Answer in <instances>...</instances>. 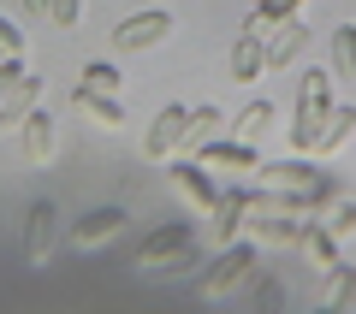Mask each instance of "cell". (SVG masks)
Masks as SVG:
<instances>
[{"label": "cell", "mask_w": 356, "mask_h": 314, "mask_svg": "<svg viewBox=\"0 0 356 314\" xmlns=\"http://www.w3.org/2000/svg\"><path fill=\"white\" fill-rule=\"evenodd\" d=\"M261 172V190H273V196H291V201H303L309 214H315L327 196H339V184H332V172H321L315 160H267V166H255Z\"/></svg>", "instance_id": "obj_1"}, {"label": "cell", "mask_w": 356, "mask_h": 314, "mask_svg": "<svg viewBox=\"0 0 356 314\" xmlns=\"http://www.w3.org/2000/svg\"><path fill=\"white\" fill-rule=\"evenodd\" d=\"M303 226H309V208H303V201L273 196V190H250V226H243V231H255L261 243L291 249V243L303 238Z\"/></svg>", "instance_id": "obj_2"}, {"label": "cell", "mask_w": 356, "mask_h": 314, "mask_svg": "<svg viewBox=\"0 0 356 314\" xmlns=\"http://www.w3.org/2000/svg\"><path fill=\"white\" fill-rule=\"evenodd\" d=\"M332 65H315V72H303V89H297V125H291V142L303 154H315L321 142V125H327V107H332Z\"/></svg>", "instance_id": "obj_3"}, {"label": "cell", "mask_w": 356, "mask_h": 314, "mask_svg": "<svg viewBox=\"0 0 356 314\" xmlns=\"http://www.w3.org/2000/svg\"><path fill=\"white\" fill-rule=\"evenodd\" d=\"M261 273V255H255V243H226V249L214 255V267H208L202 279H196V297L202 302H220V297H232V290H243L250 279Z\"/></svg>", "instance_id": "obj_4"}, {"label": "cell", "mask_w": 356, "mask_h": 314, "mask_svg": "<svg viewBox=\"0 0 356 314\" xmlns=\"http://www.w3.org/2000/svg\"><path fill=\"white\" fill-rule=\"evenodd\" d=\"M196 261V231L191 226H154L149 238L137 243V273H184Z\"/></svg>", "instance_id": "obj_5"}, {"label": "cell", "mask_w": 356, "mask_h": 314, "mask_svg": "<svg viewBox=\"0 0 356 314\" xmlns=\"http://www.w3.org/2000/svg\"><path fill=\"white\" fill-rule=\"evenodd\" d=\"M36 101H42V77L30 72L24 60H6V65H0V131L18 125Z\"/></svg>", "instance_id": "obj_6"}, {"label": "cell", "mask_w": 356, "mask_h": 314, "mask_svg": "<svg viewBox=\"0 0 356 314\" xmlns=\"http://www.w3.org/2000/svg\"><path fill=\"white\" fill-rule=\"evenodd\" d=\"M166 172H172V190L191 201L196 214H214L220 196H226V190L208 178V166H202V160H191V154H172V160H166Z\"/></svg>", "instance_id": "obj_7"}, {"label": "cell", "mask_w": 356, "mask_h": 314, "mask_svg": "<svg viewBox=\"0 0 356 314\" xmlns=\"http://www.w3.org/2000/svg\"><path fill=\"white\" fill-rule=\"evenodd\" d=\"M184 142H191V107H178V101H172V107L154 113L149 137H143V154H149V160H172Z\"/></svg>", "instance_id": "obj_8"}, {"label": "cell", "mask_w": 356, "mask_h": 314, "mask_svg": "<svg viewBox=\"0 0 356 314\" xmlns=\"http://www.w3.org/2000/svg\"><path fill=\"white\" fill-rule=\"evenodd\" d=\"M54 243H60V208H54V201H36L30 220H24V261L30 267H48Z\"/></svg>", "instance_id": "obj_9"}, {"label": "cell", "mask_w": 356, "mask_h": 314, "mask_svg": "<svg viewBox=\"0 0 356 314\" xmlns=\"http://www.w3.org/2000/svg\"><path fill=\"white\" fill-rule=\"evenodd\" d=\"M18 131H24V160L30 166H48L54 154H60V125H54V113L42 107V101L18 119Z\"/></svg>", "instance_id": "obj_10"}, {"label": "cell", "mask_w": 356, "mask_h": 314, "mask_svg": "<svg viewBox=\"0 0 356 314\" xmlns=\"http://www.w3.org/2000/svg\"><path fill=\"white\" fill-rule=\"evenodd\" d=\"M309 36H315V30L303 24V13H297V18H280V24L267 30V72L297 65V60H303V48H309Z\"/></svg>", "instance_id": "obj_11"}, {"label": "cell", "mask_w": 356, "mask_h": 314, "mask_svg": "<svg viewBox=\"0 0 356 314\" xmlns=\"http://www.w3.org/2000/svg\"><path fill=\"white\" fill-rule=\"evenodd\" d=\"M196 160H202L208 172H255L261 154H255V142H243V137H208Z\"/></svg>", "instance_id": "obj_12"}, {"label": "cell", "mask_w": 356, "mask_h": 314, "mask_svg": "<svg viewBox=\"0 0 356 314\" xmlns=\"http://www.w3.org/2000/svg\"><path fill=\"white\" fill-rule=\"evenodd\" d=\"M166 36H172V13H137V18H125V24L113 30V42L125 53H149V48H161Z\"/></svg>", "instance_id": "obj_13"}, {"label": "cell", "mask_w": 356, "mask_h": 314, "mask_svg": "<svg viewBox=\"0 0 356 314\" xmlns=\"http://www.w3.org/2000/svg\"><path fill=\"white\" fill-rule=\"evenodd\" d=\"M125 208H89L83 220H77V231H72V243L77 249H102V243H113L119 231H125Z\"/></svg>", "instance_id": "obj_14"}, {"label": "cell", "mask_w": 356, "mask_h": 314, "mask_svg": "<svg viewBox=\"0 0 356 314\" xmlns=\"http://www.w3.org/2000/svg\"><path fill=\"white\" fill-rule=\"evenodd\" d=\"M261 72H267V36L238 30V42H232V77H238V83H255Z\"/></svg>", "instance_id": "obj_15"}, {"label": "cell", "mask_w": 356, "mask_h": 314, "mask_svg": "<svg viewBox=\"0 0 356 314\" xmlns=\"http://www.w3.org/2000/svg\"><path fill=\"white\" fill-rule=\"evenodd\" d=\"M297 249L309 255V267H315V273H332V267H339V238H332L315 214H309V226H303V238H297Z\"/></svg>", "instance_id": "obj_16"}, {"label": "cell", "mask_w": 356, "mask_h": 314, "mask_svg": "<svg viewBox=\"0 0 356 314\" xmlns=\"http://www.w3.org/2000/svg\"><path fill=\"white\" fill-rule=\"evenodd\" d=\"M350 137H356V107L332 101V107H327V125H321L315 154H344V149H350Z\"/></svg>", "instance_id": "obj_17"}, {"label": "cell", "mask_w": 356, "mask_h": 314, "mask_svg": "<svg viewBox=\"0 0 356 314\" xmlns=\"http://www.w3.org/2000/svg\"><path fill=\"white\" fill-rule=\"evenodd\" d=\"M77 107H83L89 125H102V131H125V101H119V95H95V89H77Z\"/></svg>", "instance_id": "obj_18"}, {"label": "cell", "mask_w": 356, "mask_h": 314, "mask_svg": "<svg viewBox=\"0 0 356 314\" xmlns=\"http://www.w3.org/2000/svg\"><path fill=\"white\" fill-rule=\"evenodd\" d=\"M315 220H321V226H327L339 243L356 238V196H344V190H339V196H327V201L315 208Z\"/></svg>", "instance_id": "obj_19"}, {"label": "cell", "mask_w": 356, "mask_h": 314, "mask_svg": "<svg viewBox=\"0 0 356 314\" xmlns=\"http://www.w3.org/2000/svg\"><path fill=\"white\" fill-rule=\"evenodd\" d=\"M214 220H220V243H238L243 226H250V190H232V196H220Z\"/></svg>", "instance_id": "obj_20"}, {"label": "cell", "mask_w": 356, "mask_h": 314, "mask_svg": "<svg viewBox=\"0 0 356 314\" xmlns=\"http://www.w3.org/2000/svg\"><path fill=\"white\" fill-rule=\"evenodd\" d=\"M273 125H280V107H267V101H255V107H243V113H238L232 137H243V142H261V137H267Z\"/></svg>", "instance_id": "obj_21"}, {"label": "cell", "mask_w": 356, "mask_h": 314, "mask_svg": "<svg viewBox=\"0 0 356 314\" xmlns=\"http://www.w3.org/2000/svg\"><path fill=\"white\" fill-rule=\"evenodd\" d=\"M332 72H339V83H344V77H356V24L332 30Z\"/></svg>", "instance_id": "obj_22"}, {"label": "cell", "mask_w": 356, "mask_h": 314, "mask_svg": "<svg viewBox=\"0 0 356 314\" xmlns=\"http://www.w3.org/2000/svg\"><path fill=\"white\" fill-rule=\"evenodd\" d=\"M327 302H332V308H356V267H332V273H327Z\"/></svg>", "instance_id": "obj_23"}, {"label": "cell", "mask_w": 356, "mask_h": 314, "mask_svg": "<svg viewBox=\"0 0 356 314\" xmlns=\"http://www.w3.org/2000/svg\"><path fill=\"white\" fill-rule=\"evenodd\" d=\"M77 89H95V95H119V72L107 60H89L83 77H77Z\"/></svg>", "instance_id": "obj_24"}, {"label": "cell", "mask_w": 356, "mask_h": 314, "mask_svg": "<svg viewBox=\"0 0 356 314\" xmlns=\"http://www.w3.org/2000/svg\"><path fill=\"white\" fill-rule=\"evenodd\" d=\"M220 125H226V113H220V107H191V142H196V137L208 142Z\"/></svg>", "instance_id": "obj_25"}, {"label": "cell", "mask_w": 356, "mask_h": 314, "mask_svg": "<svg viewBox=\"0 0 356 314\" xmlns=\"http://www.w3.org/2000/svg\"><path fill=\"white\" fill-rule=\"evenodd\" d=\"M77 18H83V0H48V24L54 30H77Z\"/></svg>", "instance_id": "obj_26"}, {"label": "cell", "mask_w": 356, "mask_h": 314, "mask_svg": "<svg viewBox=\"0 0 356 314\" xmlns=\"http://www.w3.org/2000/svg\"><path fill=\"white\" fill-rule=\"evenodd\" d=\"M24 48H30V42H24V30H18L13 18L0 13V53H6V60H24Z\"/></svg>", "instance_id": "obj_27"}, {"label": "cell", "mask_w": 356, "mask_h": 314, "mask_svg": "<svg viewBox=\"0 0 356 314\" xmlns=\"http://www.w3.org/2000/svg\"><path fill=\"white\" fill-rule=\"evenodd\" d=\"M255 13H261L267 24H280V18H297V13H303V0H255Z\"/></svg>", "instance_id": "obj_28"}, {"label": "cell", "mask_w": 356, "mask_h": 314, "mask_svg": "<svg viewBox=\"0 0 356 314\" xmlns=\"http://www.w3.org/2000/svg\"><path fill=\"white\" fill-rule=\"evenodd\" d=\"M24 6H30V13H36V18H48V0H24Z\"/></svg>", "instance_id": "obj_29"}, {"label": "cell", "mask_w": 356, "mask_h": 314, "mask_svg": "<svg viewBox=\"0 0 356 314\" xmlns=\"http://www.w3.org/2000/svg\"><path fill=\"white\" fill-rule=\"evenodd\" d=\"M0 65H6V53H0Z\"/></svg>", "instance_id": "obj_30"}]
</instances>
